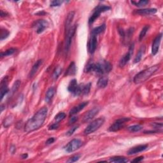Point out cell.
Masks as SVG:
<instances>
[{
	"label": "cell",
	"instance_id": "obj_31",
	"mask_svg": "<svg viewBox=\"0 0 163 163\" xmlns=\"http://www.w3.org/2000/svg\"><path fill=\"white\" fill-rule=\"evenodd\" d=\"M149 1H147V0H142V1H131V3L134 5L136 7H143V6H145L147 4H149Z\"/></svg>",
	"mask_w": 163,
	"mask_h": 163
},
{
	"label": "cell",
	"instance_id": "obj_11",
	"mask_svg": "<svg viewBox=\"0 0 163 163\" xmlns=\"http://www.w3.org/2000/svg\"><path fill=\"white\" fill-rule=\"evenodd\" d=\"M133 51H134V43L131 45V46L129 47V51H128V52L121 58V59L120 60V62H119V66H120L121 67H124V66L129 61L131 58V56H132V55L133 54Z\"/></svg>",
	"mask_w": 163,
	"mask_h": 163
},
{
	"label": "cell",
	"instance_id": "obj_27",
	"mask_svg": "<svg viewBox=\"0 0 163 163\" xmlns=\"http://www.w3.org/2000/svg\"><path fill=\"white\" fill-rule=\"evenodd\" d=\"M90 87H91V84L88 83L86 85H81V90L82 94L84 95H87L90 92Z\"/></svg>",
	"mask_w": 163,
	"mask_h": 163
},
{
	"label": "cell",
	"instance_id": "obj_40",
	"mask_svg": "<svg viewBox=\"0 0 163 163\" xmlns=\"http://www.w3.org/2000/svg\"><path fill=\"white\" fill-rule=\"evenodd\" d=\"M78 126H74V127H71V129H70L69 130V131H68V132H67V133H66L67 135H68V136H71V135H72V134H73L74 133L75 131L78 129Z\"/></svg>",
	"mask_w": 163,
	"mask_h": 163
},
{
	"label": "cell",
	"instance_id": "obj_33",
	"mask_svg": "<svg viewBox=\"0 0 163 163\" xmlns=\"http://www.w3.org/2000/svg\"><path fill=\"white\" fill-rule=\"evenodd\" d=\"M66 114L63 112H59V114H58L57 115H55V117L54 118L55 121H56V122H58V123H59V122H61V121L63 120V119L65 118L66 117Z\"/></svg>",
	"mask_w": 163,
	"mask_h": 163
},
{
	"label": "cell",
	"instance_id": "obj_44",
	"mask_svg": "<svg viewBox=\"0 0 163 163\" xmlns=\"http://www.w3.org/2000/svg\"><path fill=\"white\" fill-rule=\"evenodd\" d=\"M143 156H141V157H139V158H135L134 159H133V161H132V162H141L142 161V160L143 159Z\"/></svg>",
	"mask_w": 163,
	"mask_h": 163
},
{
	"label": "cell",
	"instance_id": "obj_2",
	"mask_svg": "<svg viewBox=\"0 0 163 163\" xmlns=\"http://www.w3.org/2000/svg\"><path fill=\"white\" fill-rule=\"evenodd\" d=\"M112 65L110 62L103 60L97 63L90 62L85 68L86 73H95L98 75H104L108 73L112 70Z\"/></svg>",
	"mask_w": 163,
	"mask_h": 163
},
{
	"label": "cell",
	"instance_id": "obj_30",
	"mask_svg": "<svg viewBox=\"0 0 163 163\" xmlns=\"http://www.w3.org/2000/svg\"><path fill=\"white\" fill-rule=\"evenodd\" d=\"M149 28H150L149 25H146V26H145L143 27V29H142V31H141V32L140 33V35H139L140 42V41H142L143 38L145 36L147 31H148L149 29Z\"/></svg>",
	"mask_w": 163,
	"mask_h": 163
},
{
	"label": "cell",
	"instance_id": "obj_9",
	"mask_svg": "<svg viewBox=\"0 0 163 163\" xmlns=\"http://www.w3.org/2000/svg\"><path fill=\"white\" fill-rule=\"evenodd\" d=\"M49 27V23L45 20H38L34 22L33 24V27L36 30V32L38 34L43 33L47 28Z\"/></svg>",
	"mask_w": 163,
	"mask_h": 163
},
{
	"label": "cell",
	"instance_id": "obj_26",
	"mask_svg": "<svg viewBox=\"0 0 163 163\" xmlns=\"http://www.w3.org/2000/svg\"><path fill=\"white\" fill-rule=\"evenodd\" d=\"M108 78L106 77H101L98 80V86L99 88H105L108 86Z\"/></svg>",
	"mask_w": 163,
	"mask_h": 163
},
{
	"label": "cell",
	"instance_id": "obj_36",
	"mask_svg": "<svg viewBox=\"0 0 163 163\" xmlns=\"http://www.w3.org/2000/svg\"><path fill=\"white\" fill-rule=\"evenodd\" d=\"M9 31L7 29H1V40H3L5 39L8 38V36H9Z\"/></svg>",
	"mask_w": 163,
	"mask_h": 163
},
{
	"label": "cell",
	"instance_id": "obj_43",
	"mask_svg": "<svg viewBox=\"0 0 163 163\" xmlns=\"http://www.w3.org/2000/svg\"><path fill=\"white\" fill-rule=\"evenodd\" d=\"M55 141V138H50L46 142V144L47 145H50V144H52Z\"/></svg>",
	"mask_w": 163,
	"mask_h": 163
},
{
	"label": "cell",
	"instance_id": "obj_16",
	"mask_svg": "<svg viewBox=\"0 0 163 163\" xmlns=\"http://www.w3.org/2000/svg\"><path fill=\"white\" fill-rule=\"evenodd\" d=\"M147 148H148V145H140L136 147H134L133 148H131L128 150L127 154L129 155H135L136 153L145 151Z\"/></svg>",
	"mask_w": 163,
	"mask_h": 163
},
{
	"label": "cell",
	"instance_id": "obj_13",
	"mask_svg": "<svg viewBox=\"0 0 163 163\" xmlns=\"http://www.w3.org/2000/svg\"><path fill=\"white\" fill-rule=\"evenodd\" d=\"M162 37V34L161 33L158 34L154 39V40H153L152 43V54L153 55H156L157 53H158L159 51L160 44H161V42Z\"/></svg>",
	"mask_w": 163,
	"mask_h": 163
},
{
	"label": "cell",
	"instance_id": "obj_4",
	"mask_svg": "<svg viewBox=\"0 0 163 163\" xmlns=\"http://www.w3.org/2000/svg\"><path fill=\"white\" fill-rule=\"evenodd\" d=\"M104 122L105 118L103 117H100L96 119L95 121H93L92 122H90L88 125V126L84 130V134H85V135H88V134L95 132L96 131L98 130L99 128L104 124Z\"/></svg>",
	"mask_w": 163,
	"mask_h": 163
},
{
	"label": "cell",
	"instance_id": "obj_10",
	"mask_svg": "<svg viewBox=\"0 0 163 163\" xmlns=\"http://www.w3.org/2000/svg\"><path fill=\"white\" fill-rule=\"evenodd\" d=\"M68 89L69 92L73 94L74 96H79L82 95L81 85H78L76 79H73L71 80L70 84H69Z\"/></svg>",
	"mask_w": 163,
	"mask_h": 163
},
{
	"label": "cell",
	"instance_id": "obj_25",
	"mask_svg": "<svg viewBox=\"0 0 163 163\" xmlns=\"http://www.w3.org/2000/svg\"><path fill=\"white\" fill-rule=\"evenodd\" d=\"M110 162H115V163H125L128 162V159L124 157L116 156L113 157L110 159Z\"/></svg>",
	"mask_w": 163,
	"mask_h": 163
},
{
	"label": "cell",
	"instance_id": "obj_35",
	"mask_svg": "<svg viewBox=\"0 0 163 163\" xmlns=\"http://www.w3.org/2000/svg\"><path fill=\"white\" fill-rule=\"evenodd\" d=\"M14 118L12 116H9L7 118L5 119V121H3V126L5 127H8V126H10L12 124V122H13Z\"/></svg>",
	"mask_w": 163,
	"mask_h": 163
},
{
	"label": "cell",
	"instance_id": "obj_3",
	"mask_svg": "<svg viewBox=\"0 0 163 163\" xmlns=\"http://www.w3.org/2000/svg\"><path fill=\"white\" fill-rule=\"evenodd\" d=\"M159 65L156 64L139 72V73L136 74L134 77L133 82L134 84H138L145 82L147 80H148L149 78H150L152 75L154 74L155 72L159 70Z\"/></svg>",
	"mask_w": 163,
	"mask_h": 163
},
{
	"label": "cell",
	"instance_id": "obj_42",
	"mask_svg": "<svg viewBox=\"0 0 163 163\" xmlns=\"http://www.w3.org/2000/svg\"><path fill=\"white\" fill-rule=\"evenodd\" d=\"M58 127H59V123H58V122H55V123L51 125V126H49V130H55V129H57Z\"/></svg>",
	"mask_w": 163,
	"mask_h": 163
},
{
	"label": "cell",
	"instance_id": "obj_28",
	"mask_svg": "<svg viewBox=\"0 0 163 163\" xmlns=\"http://www.w3.org/2000/svg\"><path fill=\"white\" fill-rule=\"evenodd\" d=\"M17 49H15V48H10L7 51H5V52H3L1 53V58H3V57H7V56H9V55H13L14 53L16 52Z\"/></svg>",
	"mask_w": 163,
	"mask_h": 163
},
{
	"label": "cell",
	"instance_id": "obj_23",
	"mask_svg": "<svg viewBox=\"0 0 163 163\" xmlns=\"http://www.w3.org/2000/svg\"><path fill=\"white\" fill-rule=\"evenodd\" d=\"M55 93V88L54 87H50L47 90L45 95V101L47 103H50L52 100V99L54 97Z\"/></svg>",
	"mask_w": 163,
	"mask_h": 163
},
{
	"label": "cell",
	"instance_id": "obj_41",
	"mask_svg": "<svg viewBox=\"0 0 163 163\" xmlns=\"http://www.w3.org/2000/svg\"><path fill=\"white\" fill-rule=\"evenodd\" d=\"M152 126L153 127V128L155 129H162V123H158V122H155V123H153L152 124Z\"/></svg>",
	"mask_w": 163,
	"mask_h": 163
},
{
	"label": "cell",
	"instance_id": "obj_7",
	"mask_svg": "<svg viewBox=\"0 0 163 163\" xmlns=\"http://www.w3.org/2000/svg\"><path fill=\"white\" fill-rule=\"evenodd\" d=\"M129 120L130 118L127 117L117 119L109 127V131H111V132H117L118 131H120L122 128H124L126 122Z\"/></svg>",
	"mask_w": 163,
	"mask_h": 163
},
{
	"label": "cell",
	"instance_id": "obj_17",
	"mask_svg": "<svg viewBox=\"0 0 163 163\" xmlns=\"http://www.w3.org/2000/svg\"><path fill=\"white\" fill-rule=\"evenodd\" d=\"M88 103H89L88 101H85L80 103V104L76 106H74V107L70 111V116H73L78 114V112H80L81 110H82L85 108L87 105H88Z\"/></svg>",
	"mask_w": 163,
	"mask_h": 163
},
{
	"label": "cell",
	"instance_id": "obj_22",
	"mask_svg": "<svg viewBox=\"0 0 163 163\" xmlns=\"http://www.w3.org/2000/svg\"><path fill=\"white\" fill-rule=\"evenodd\" d=\"M145 51H146V47L145 45H142V47H141L139 49L138 52L137 53L135 58H134V63H138V62H139L141 60H142L143 55L145 54Z\"/></svg>",
	"mask_w": 163,
	"mask_h": 163
},
{
	"label": "cell",
	"instance_id": "obj_39",
	"mask_svg": "<svg viewBox=\"0 0 163 163\" xmlns=\"http://www.w3.org/2000/svg\"><path fill=\"white\" fill-rule=\"evenodd\" d=\"M78 117H76V116H74L73 115L72 117L70 118V120H69V125H72V124H73L74 123H75L77 121H78Z\"/></svg>",
	"mask_w": 163,
	"mask_h": 163
},
{
	"label": "cell",
	"instance_id": "obj_12",
	"mask_svg": "<svg viewBox=\"0 0 163 163\" xmlns=\"http://www.w3.org/2000/svg\"><path fill=\"white\" fill-rule=\"evenodd\" d=\"M8 78L7 76L3 78L1 82V85H0V94H1L0 97H1V101L3 99L4 96L9 92V89L8 87Z\"/></svg>",
	"mask_w": 163,
	"mask_h": 163
},
{
	"label": "cell",
	"instance_id": "obj_38",
	"mask_svg": "<svg viewBox=\"0 0 163 163\" xmlns=\"http://www.w3.org/2000/svg\"><path fill=\"white\" fill-rule=\"evenodd\" d=\"M80 158V155H73V157H71L70 159H69L67 162H77V161L79 160V159Z\"/></svg>",
	"mask_w": 163,
	"mask_h": 163
},
{
	"label": "cell",
	"instance_id": "obj_37",
	"mask_svg": "<svg viewBox=\"0 0 163 163\" xmlns=\"http://www.w3.org/2000/svg\"><path fill=\"white\" fill-rule=\"evenodd\" d=\"M64 1H61V0H54L52 1L51 3V7H59L61 5Z\"/></svg>",
	"mask_w": 163,
	"mask_h": 163
},
{
	"label": "cell",
	"instance_id": "obj_34",
	"mask_svg": "<svg viewBox=\"0 0 163 163\" xmlns=\"http://www.w3.org/2000/svg\"><path fill=\"white\" fill-rule=\"evenodd\" d=\"M61 72H62V68H61L60 66H58L55 69L54 73H53V77H52L53 78H54V80L58 79L59 76L61 73Z\"/></svg>",
	"mask_w": 163,
	"mask_h": 163
},
{
	"label": "cell",
	"instance_id": "obj_32",
	"mask_svg": "<svg viewBox=\"0 0 163 163\" xmlns=\"http://www.w3.org/2000/svg\"><path fill=\"white\" fill-rule=\"evenodd\" d=\"M21 82L20 80H17L15 81V82L14 84L13 87H12V89L11 90V95H13L17 91V90L19 88V87L21 86Z\"/></svg>",
	"mask_w": 163,
	"mask_h": 163
},
{
	"label": "cell",
	"instance_id": "obj_20",
	"mask_svg": "<svg viewBox=\"0 0 163 163\" xmlns=\"http://www.w3.org/2000/svg\"><path fill=\"white\" fill-rule=\"evenodd\" d=\"M43 64V60L42 59H40V60H38L33 65V66L31 69V70L30 71V73L29 74V78H32L34 75L36 73V72L38 71V70H39L40 67Z\"/></svg>",
	"mask_w": 163,
	"mask_h": 163
},
{
	"label": "cell",
	"instance_id": "obj_24",
	"mask_svg": "<svg viewBox=\"0 0 163 163\" xmlns=\"http://www.w3.org/2000/svg\"><path fill=\"white\" fill-rule=\"evenodd\" d=\"M105 29H106V25L105 24H103L101 25V26L95 27V29L92 31L91 34H93V35H95L97 36L98 34L104 32Z\"/></svg>",
	"mask_w": 163,
	"mask_h": 163
},
{
	"label": "cell",
	"instance_id": "obj_1",
	"mask_svg": "<svg viewBox=\"0 0 163 163\" xmlns=\"http://www.w3.org/2000/svg\"><path fill=\"white\" fill-rule=\"evenodd\" d=\"M48 109L46 107H43L40 109L32 118L27 121L24 126V131L26 133L33 132L38 129L42 126L47 115Z\"/></svg>",
	"mask_w": 163,
	"mask_h": 163
},
{
	"label": "cell",
	"instance_id": "obj_6",
	"mask_svg": "<svg viewBox=\"0 0 163 163\" xmlns=\"http://www.w3.org/2000/svg\"><path fill=\"white\" fill-rule=\"evenodd\" d=\"M110 7L106 5H99L98 7H96L94 10L92 14L90 15V17L89 18V24H92L100 16V14L110 10Z\"/></svg>",
	"mask_w": 163,
	"mask_h": 163
},
{
	"label": "cell",
	"instance_id": "obj_18",
	"mask_svg": "<svg viewBox=\"0 0 163 163\" xmlns=\"http://www.w3.org/2000/svg\"><path fill=\"white\" fill-rule=\"evenodd\" d=\"M157 12V9L155 8H145L141 10H136L134 13L140 15H149L154 14Z\"/></svg>",
	"mask_w": 163,
	"mask_h": 163
},
{
	"label": "cell",
	"instance_id": "obj_47",
	"mask_svg": "<svg viewBox=\"0 0 163 163\" xmlns=\"http://www.w3.org/2000/svg\"><path fill=\"white\" fill-rule=\"evenodd\" d=\"M27 157H28V155L27 154V153H24V154L21 155V158L24 159H26V158H27Z\"/></svg>",
	"mask_w": 163,
	"mask_h": 163
},
{
	"label": "cell",
	"instance_id": "obj_29",
	"mask_svg": "<svg viewBox=\"0 0 163 163\" xmlns=\"http://www.w3.org/2000/svg\"><path fill=\"white\" fill-rule=\"evenodd\" d=\"M142 129H143V126H141L140 124L133 125V126H131L128 127V130H129L130 132L132 133L139 132V131H140Z\"/></svg>",
	"mask_w": 163,
	"mask_h": 163
},
{
	"label": "cell",
	"instance_id": "obj_45",
	"mask_svg": "<svg viewBox=\"0 0 163 163\" xmlns=\"http://www.w3.org/2000/svg\"><path fill=\"white\" fill-rule=\"evenodd\" d=\"M15 146H14V145H12V147H11V148H10V151H11V152L12 153H14V152H15Z\"/></svg>",
	"mask_w": 163,
	"mask_h": 163
},
{
	"label": "cell",
	"instance_id": "obj_5",
	"mask_svg": "<svg viewBox=\"0 0 163 163\" xmlns=\"http://www.w3.org/2000/svg\"><path fill=\"white\" fill-rule=\"evenodd\" d=\"M77 29V25L75 24L74 26H71V27L69 29L66 33H65V47H64V51L66 54L67 55L69 51H70L71 44L72 42V40L74 37L75 34V31Z\"/></svg>",
	"mask_w": 163,
	"mask_h": 163
},
{
	"label": "cell",
	"instance_id": "obj_15",
	"mask_svg": "<svg viewBox=\"0 0 163 163\" xmlns=\"http://www.w3.org/2000/svg\"><path fill=\"white\" fill-rule=\"evenodd\" d=\"M97 45H98V40L96 36L91 34L88 42V51L89 53L90 54L95 53L97 48Z\"/></svg>",
	"mask_w": 163,
	"mask_h": 163
},
{
	"label": "cell",
	"instance_id": "obj_46",
	"mask_svg": "<svg viewBox=\"0 0 163 163\" xmlns=\"http://www.w3.org/2000/svg\"><path fill=\"white\" fill-rule=\"evenodd\" d=\"M6 15H7V14L6 13V12H4L3 10L1 11V17H5V16H7Z\"/></svg>",
	"mask_w": 163,
	"mask_h": 163
},
{
	"label": "cell",
	"instance_id": "obj_14",
	"mask_svg": "<svg viewBox=\"0 0 163 163\" xmlns=\"http://www.w3.org/2000/svg\"><path fill=\"white\" fill-rule=\"evenodd\" d=\"M99 110V108L98 107H95L92 109L90 110L89 111L87 112L86 114L84 115L82 121L83 122H87L90 121V120L95 117V116L98 114V113Z\"/></svg>",
	"mask_w": 163,
	"mask_h": 163
},
{
	"label": "cell",
	"instance_id": "obj_21",
	"mask_svg": "<svg viewBox=\"0 0 163 163\" xmlns=\"http://www.w3.org/2000/svg\"><path fill=\"white\" fill-rule=\"evenodd\" d=\"M77 73V67L74 62H72L69 65L68 69L64 73V76H73Z\"/></svg>",
	"mask_w": 163,
	"mask_h": 163
},
{
	"label": "cell",
	"instance_id": "obj_19",
	"mask_svg": "<svg viewBox=\"0 0 163 163\" xmlns=\"http://www.w3.org/2000/svg\"><path fill=\"white\" fill-rule=\"evenodd\" d=\"M75 16V12H70L67 15L66 19V24H65V33L71 27V23L73 20V18Z\"/></svg>",
	"mask_w": 163,
	"mask_h": 163
},
{
	"label": "cell",
	"instance_id": "obj_8",
	"mask_svg": "<svg viewBox=\"0 0 163 163\" xmlns=\"http://www.w3.org/2000/svg\"><path fill=\"white\" fill-rule=\"evenodd\" d=\"M83 142L80 139H73L70 141L64 147V150L66 152L68 153L73 152L75 150H78V149L82 146Z\"/></svg>",
	"mask_w": 163,
	"mask_h": 163
},
{
	"label": "cell",
	"instance_id": "obj_48",
	"mask_svg": "<svg viewBox=\"0 0 163 163\" xmlns=\"http://www.w3.org/2000/svg\"><path fill=\"white\" fill-rule=\"evenodd\" d=\"M46 13L45 12H38V13H37L36 14V15H45Z\"/></svg>",
	"mask_w": 163,
	"mask_h": 163
}]
</instances>
